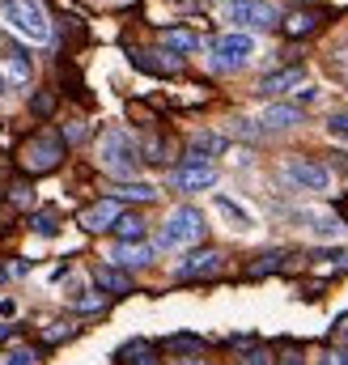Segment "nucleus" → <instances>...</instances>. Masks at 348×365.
Listing matches in <instances>:
<instances>
[{
	"instance_id": "f257e3e1",
	"label": "nucleus",
	"mask_w": 348,
	"mask_h": 365,
	"mask_svg": "<svg viewBox=\"0 0 348 365\" xmlns=\"http://www.w3.org/2000/svg\"><path fill=\"white\" fill-rule=\"evenodd\" d=\"M98 166L111 175V179L119 182H132V175L140 170V145L132 140V132H123V128H106L102 136H98Z\"/></svg>"
},
{
	"instance_id": "f03ea898",
	"label": "nucleus",
	"mask_w": 348,
	"mask_h": 365,
	"mask_svg": "<svg viewBox=\"0 0 348 365\" xmlns=\"http://www.w3.org/2000/svg\"><path fill=\"white\" fill-rule=\"evenodd\" d=\"M64 158H68V145H64V136L51 132V128L34 132V136L21 145V166H26V175H51Z\"/></svg>"
},
{
	"instance_id": "7ed1b4c3",
	"label": "nucleus",
	"mask_w": 348,
	"mask_h": 365,
	"mask_svg": "<svg viewBox=\"0 0 348 365\" xmlns=\"http://www.w3.org/2000/svg\"><path fill=\"white\" fill-rule=\"evenodd\" d=\"M204 212L200 208H191V204H178L170 217H166V225H162V234H158V247L162 251H178V247H195V242H204Z\"/></svg>"
},
{
	"instance_id": "20e7f679",
	"label": "nucleus",
	"mask_w": 348,
	"mask_h": 365,
	"mask_svg": "<svg viewBox=\"0 0 348 365\" xmlns=\"http://www.w3.org/2000/svg\"><path fill=\"white\" fill-rule=\"evenodd\" d=\"M4 17L17 34H26L30 43H47L51 38V21H47V9L39 0H9L4 4Z\"/></svg>"
},
{
	"instance_id": "39448f33",
	"label": "nucleus",
	"mask_w": 348,
	"mask_h": 365,
	"mask_svg": "<svg viewBox=\"0 0 348 365\" xmlns=\"http://www.w3.org/2000/svg\"><path fill=\"white\" fill-rule=\"evenodd\" d=\"M251 56H255V38L251 34H221L213 43V68H221V73H238Z\"/></svg>"
},
{
	"instance_id": "423d86ee",
	"label": "nucleus",
	"mask_w": 348,
	"mask_h": 365,
	"mask_svg": "<svg viewBox=\"0 0 348 365\" xmlns=\"http://www.w3.org/2000/svg\"><path fill=\"white\" fill-rule=\"evenodd\" d=\"M225 17H230L234 26H251V30H272V26H280V13H276V4H267V0H230V4H225Z\"/></svg>"
},
{
	"instance_id": "0eeeda50",
	"label": "nucleus",
	"mask_w": 348,
	"mask_h": 365,
	"mask_svg": "<svg viewBox=\"0 0 348 365\" xmlns=\"http://www.w3.org/2000/svg\"><path fill=\"white\" fill-rule=\"evenodd\" d=\"M285 179L302 191H327L332 187V170L323 162H310V158H289L285 162Z\"/></svg>"
},
{
	"instance_id": "6e6552de",
	"label": "nucleus",
	"mask_w": 348,
	"mask_h": 365,
	"mask_svg": "<svg viewBox=\"0 0 348 365\" xmlns=\"http://www.w3.org/2000/svg\"><path fill=\"white\" fill-rule=\"evenodd\" d=\"M225 268V255L217 251V247H200V251H187L183 255V264L174 268L178 280H200V276H217Z\"/></svg>"
},
{
	"instance_id": "1a4fd4ad",
	"label": "nucleus",
	"mask_w": 348,
	"mask_h": 365,
	"mask_svg": "<svg viewBox=\"0 0 348 365\" xmlns=\"http://www.w3.org/2000/svg\"><path fill=\"white\" fill-rule=\"evenodd\" d=\"M119 212H123L119 200H98V204L81 208V230H86V234H106V230H115Z\"/></svg>"
},
{
	"instance_id": "9d476101",
	"label": "nucleus",
	"mask_w": 348,
	"mask_h": 365,
	"mask_svg": "<svg viewBox=\"0 0 348 365\" xmlns=\"http://www.w3.org/2000/svg\"><path fill=\"white\" fill-rule=\"evenodd\" d=\"M170 182H174V191H208L213 182H217V166L213 162H200V166H178L170 175Z\"/></svg>"
},
{
	"instance_id": "9b49d317",
	"label": "nucleus",
	"mask_w": 348,
	"mask_h": 365,
	"mask_svg": "<svg viewBox=\"0 0 348 365\" xmlns=\"http://www.w3.org/2000/svg\"><path fill=\"white\" fill-rule=\"evenodd\" d=\"M323 21H327L323 9H289V13L280 17V30H285L289 38H306V34H314Z\"/></svg>"
},
{
	"instance_id": "f8f14e48",
	"label": "nucleus",
	"mask_w": 348,
	"mask_h": 365,
	"mask_svg": "<svg viewBox=\"0 0 348 365\" xmlns=\"http://www.w3.org/2000/svg\"><path fill=\"white\" fill-rule=\"evenodd\" d=\"M128 56H132V68H140V73H153V77L178 73V56H170V51H128Z\"/></svg>"
},
{
	"instance_id": "ddd939ff",
	"label": "nucleus",
	"mask_w": 348,
	"mask_h": 365,
	"mask_svg": "<svg viewBox=\"0 0 348 365\" xmlns=\"http://www.w3.org/2000/svg\"><path fill=\"white\" fill-rule=\"evenodd\" d=\"M302 81H306V68H302V64H293V68H280V73L263 77V81H260V90H255V93H263V98H276V93L297 90Z\"/></svg>"
},
{
	"instance_id": "4468645a",
	"label": "nucleus",
	"mask_w": 348,
	"mask_h": 365,
	"mask_svg": "<svg viewBox=\"0 0 348 365\" xmlns=\"http://www.w3.org/2000/svg\"><path fill=\"white\" fill-rule=\"evenodd\" d=\"M153 251L158 247H149V242H119L111 251V264L115 268H145V264H153Z\"/></svg>"
},
{
	"instance_id": "2eb2a0df",
	"label": "nucleus",
	"mask_w": 348,
	"mask_h": 365,
	"mask_svg": "<svg viewBox=\"0 0 348 365\" xmlns=\"http://www.w3.org/2000/svg\"><path fill=\"white\" fill-rule=\"evenodd\" d=\"M260 123H263V132H285V128H297V123H302V106L272 102V106H263Z\"/></svg>"
},
{
	"instance_id": "dca6fc26",
	"label": "nucleus",
	"mask_w": 348,
	"mask_h": 365,
	"mask_svg": "<svg viewBox=\"0 0 348 365\" xmlns=\"http://www.w3.org/2000/svg\"><path fill=\"white\" fill-rule=\"evenodd\" d=\"M93 284H98L102 293H111V297L132 293V276L123 272V268H115V264H98V268H93Z\"/></svg>"
},
{
	"instance_id": "f3484780",
	"label": "nucleus",
	"mask_w": 348,
	"mask_h": 365,
	"mask_svg": "<svg viewBox=\"0 0 348 365\" xmlns=\"http://www.w3.org/2000/svg\"><path fill=\"white\" fill-rule=\"evenodd\" d=\"M30 77H34V68H30V56L26 51H9L0 60V81L4 86H26Z\"/></svg>"
},
{
	"instance_id": "a211bd4d",
	"label": "nucleus",
	"mask_w": 348,
	"mask_h": 365,
	"mask_svg": "<svg viewBox=\"0 0 348 365\" xmlns=\"http://www.w3.org/2000/svg\"><path fill=\"white\" fill-rule=\"evenodd\" d=\"M162 47H166L170 56H191V51L200 47V38H195L191 30H183V26H166V30H162Z\"/></svg>"
},
{
	"instance_id": "6ab92c4d",
	"label": "nucleus",
	"mask_w": 348,
	"mask_h": 365,
	"mask_svg": "<svg viewBox=\"0 0 348 365\" xmlns=\"http://www.w3.org/2000/svg\"><path fill=\"white\" fill-rule=\"evenodd\" d=\"M115 238H119V242H145V217H136V212H119V221H115Z\"/></svg>"
},
{
	"instance_id": "aec40b11",
	"label": "nucleus",
	"mask_w": 348,
	"mask_h": 365,
	"mask_svg": "<svg viewBox=\"0 0 348 365\" xmlns=\"http://www.w3.org/2000/svg\"><path fill=\"white\" fill-rule=\"evenodd\" d=\"M111 200H136V204H153V200H158V187H149V182H119Z\"/></svg>"
},
{
	"instance_id": "412c9836",
	"label": "nucleus",
	"mask_w": 348,
	"mask_h": 365,
	"mask_svg": "<svg viewBox=\"0 0 348 365\" xmlns=\"http://www.w3.org/2000/svg\"><path fill=\"white\" fill-rule=\"evenodd\" d=\"M225 149V136H217V132H200V136H191V149L187 153H195V158H213V153H221Z\"/></svg>"
},
{
	"instance_id": "4be33fe9",
	"label": "nucleus",
	"mask_w": 348,
	"mask_h": 365,
	"mask_svg": "<svg viewBox=\"0 0 348 365\" xmlns=\"http://www.w3.org/2000/svg\"><path fill=\"white\" fill-rule=\"evenodd\" d=\"M162 349H166V353H178V357H200L204 340H200V336H166Z\"/></svg>"
},
{
	"instance_id": "5701e85b",
	"label": "nucleus",
	"mask_w": 348,
	"mask_h": 365,
	"mask_svg": "<svg viewBox=\"0 0 348 365\" xmlns=\"http://www.w3.org/2000/svg\"><path fill=\"white\" fill-rule=\"evenodd\" d=\"M60 81H64V90H68V98H77V102H89V90H86V81L77 77V68H73L68 60H60Z\"/></svg>"
},
{
	"instance_id": "b1692460",
	"label": "nucleus",
	"mask_w": 348,
	"mask_h": 365,
	"mask_svg": "<svg viewBox=\"0 0 348 365\" xmlns=\"http://www.w3.org/2000/svg\"><path fill=\"white\" fill-rule=\"evenodd\" d=\"M30 230H34V234H43V238H51V234L60 230V217H56V208H43V212H34V217H30Z\"/></svg>"
},
{
	"instance_id": "393cba45",
	"label": "nucleus",
	"mask_w": 348,
	"mask_h": 365,
	"mask_svg": "<svg viewBox=\"0 0 348 365\" xmlns=\"http://www.w3.org/2000/svg\"><path fill=\"white\" fill-rule=\"evenodd\" d=\"M217 208H221L230 221H238V230H251V212H247V208H238L230 195H217Z\"/></svg>"
},
{
	"instance_id": "a878e982",
	"label": "nucleus",
	"mask_w": 348,
	"mask_h": 365,
	"mask_svg": "<svg viewBox=\"0 0 348 365\" xmlns=\"http://www.w3.org/2000/svg\"><path fill=\"white\" fill-rule=\"evenodd\" d=\"M280 259H285V251H263L260 259L247 268V276H267V272H276V268H280Z\"/></svg>"
},
{
	"instance_id": "bb28decb",
	"label": "nucleus",
	"mask_w": 348,
	"mask_h": 365,
	"mask_svg": "<svg viewBox=\"0 0 348 365\" xmlns=\"http://www.w3.org/2000/svg\"><path fill=\"white\" fill-rule=\"evenodd\" d=\"M73 336H77L73 323H51V327H43V344H64V340H73Z\"/></svg>"
},
{
	"instance_id": "cd10ccee",
	"label": "nucleus",
	"mask_w": 348,
	"mask_h": 365,
	"mask_svg": "<svg viewBox=\"0 0 348 365\" xmlns=\"http://www.w3.org/2000/svg\"><path fill=\"white\" fill-rule=\"evenodd\" d=\"M73 310H77V314H102V310H106V297H102V293H86V297L73 302Z\"/></svg>"
},
{
	"instance_id": "c85d7f7f",
	"label": "nucleus",
	"mask_w": 348,
	"mask_h": 365,
	"mask_svg": "<svg viewBox=\"0 0 348 365\" xmlns=\"http://www.w3.org/2000/svg\"><path fill=\"white\" fill-rule=\"evenodd\" d=\"M4 365H39V353H34L30 344H13L9 357H4Z\"/></svg>"
},
{
	"instance_id": "c756f323",
	"label": "nucleus",
	"mask_w": 348,
	"mask_h": 365,
	"mask_svg": "<svg viewBox=\"0 0 348 365\" xmlns=\"http://www.w3.org/2000/svg\"><path fill=\"white\" fill-rule=\"evenodd\" d=\"M30 110H34V115H39V119H47V115H51V110H56V93H51V90L34 93V98H30Z\"/></svg>"
},
{
	"instance_id": "7c9ffc66",
	"label": "nucleus",
	"mask_w": 348,
	"mask_h": 365,
	"mask_svg": "<svg viewBox=\"0 0 348 365\" xmlns=\"http://www.w3.org/2000/svg\"><path fill=\"white\" fill-rule=\"evenodd\" d=\"M9 200H13L17 208H30V204H34V187H30V182H17V187L9 191Z\"/></svg>"
},
{
	"instance_id": "2f4dec72",
	"label": "nucleus",
	"mask_w": 348,
	"mask_h": 365,
	"mask_svg": "<svg viewBox=\"0 0 348 365\" xmlns=\"http://www.w3.org/2000/svg\"><path fill=\"white\" fill-rule=\"evenodd\" d=\"M234 136H242V140H260L263 128L260 123H251V119H234Z\"/></svg>"
},
{
	"instance_id": "473e14b6",
	"label": "nucleus",
	"mask_w": 348,
	"mask_h": 365,
	"mask_svg": "<svg viewBox=\"0 0 348 365\" xmlns=\"http://www.w3.org/2000/svg\"><path fill=\"white\" fill-rule=\"evenodd\" d=\"M327 132L340 136V140H348V110H336V115L327 119Z\"/></svg>"
},
{
	"instance_id": "72a5a7b5",
	"label": "nucleus",
	"mask_w": 348,
	"mask_h": 365,
	"mask_svg": "<svg viewBox=\"0 0 348 365\" xmlns=\"http://www.w3.org/2000/svg\"><path fill=\"white\" fill-rule=\"evenodd\" d=\"M60 136H64V145H81V140L89 136V128H86V123H68Z\"/></svg>"
},
{
	"instance_id": "f704fd0d",
	"label": "nucleus",
	"mask_w": 348,
	"mask_h": 365,
	"mask_svg": "<svg viewBox=\"0 0 348 365\" xmlns=\"http://www.w3.org/2000/svg\"><path fill=\"white\" fill-rule=\"evenodd\" d=\"M319 365H348V349H327L319 357Z\"/></svg>"
},
{
	"instance_id": "c9c22d12",
	"label": "nucleus",
	"mask_w": 348,
	"mask_h": 365,
	"mask_svg": "<svg viewBox=\"0 0 348 365\" xmlns=\"http://www.w3.org/2000/svg\"><path fill=\"white\" fill-rule=\"evenodd\" d=\"M30 272V259H13V264H9V276H26Z\"/></svg>"
},
{
	"instance_id": "e433bc0d",
	"label": "nucleus",
	"mask_w": 348,
	"mask_h": 365,
	"mask_svg": "<svg viewBox=\"0 0 348 365\" xmlns=\"http://www.w3.org/2000/svg\"><path fill=\"white\" fill-rule=\"evenodd\" d=\"M276 365H302V353H297V349H289V353H285Z\"/></svg>"
},
{
	"instance_id": "4c0bfd02",
	"label": "nucleus",
	"mask_w": 348,
	"mask_h": 365,
	"mask_svg": "<svg viewBox=\"0 0 348 365\" xmlns=\"http://www.w3.org/2000/svg\"><path fill=\"white\" fill-rule=\"evenodd\" d=\"M174 365H208V361H204V357H178Z\"/></svg>"
},
{
	"instance_id": "58836bf2",
	"label": "nucleus",
	"mask_w": 348,
	"mask_h": 365,
	"mask_svg": "<svg viewBox=\"0 0 348 365\" xmlns=\"http://www.w3.org/2000/svg\"><path fill=\"white\" fill-rule=\"evenodd\" d=\"M0 340H13V327L9 323H0Z\"/></svg>"
},
{
	"instance_id": "ea45409f",
	"label": "nucleus",
	"mask_w": 348,
	"mask_h": 365,
	"mask_svg": "<svg viewBox=\"0 0 348 365\" xmlns=\"http://www.w3.org/2000/svg\"><path fill=\"white\" fill-rule=\"evenodd\" d=\"M0 90H4V81H0Z\"/></svg>"
}]
</instances>
